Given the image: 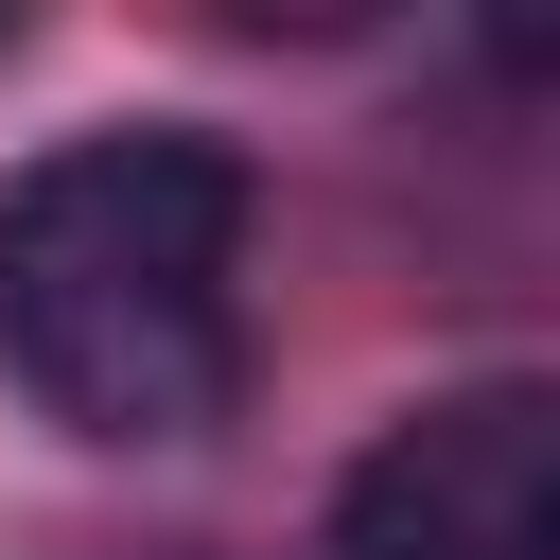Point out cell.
<instances>
[{
    "label": "cell",
    "mask_w": 560,
    "mask_h": 560,
    "mask_svg": "<svg viewBox=\"0 0 560 560\" xmlns=\"http://www.w3.org/2000/svg\"><path fill=\"white\" fill-rule=\"evenodd\" d=\"M0 368L105 455L245 402V158L228 122H70L0 175Z\"/></svg>",
    "instance_id": "1"
},
{
    "label": "cell",
    "mask_w": 560,
    "mask_h": 560,
    "mask_svg": "<svg viewBox=\"0 0 560 560\" xmlns=\"http://www.w3.org/2000/svg\"><path fill=\"white\" fill-rule=\"evenodd\" d=\"M332 560H560V385L490 368L402 402L332 490Z\"/></svg>",
    "instance_id": "2"
}]
</instances>
